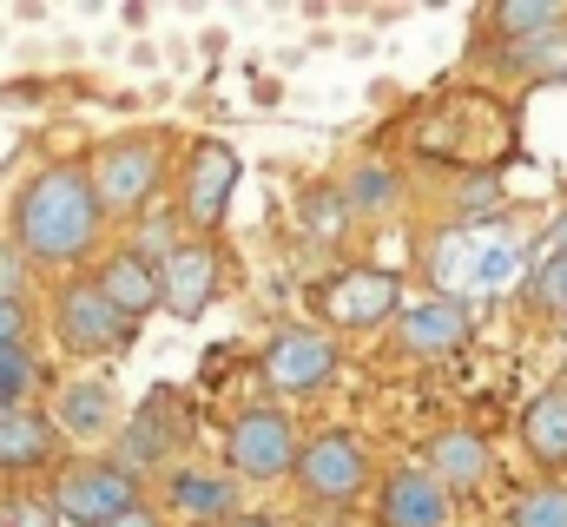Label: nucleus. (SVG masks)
Wrapping results in <instances>:
<instances>
[{
    "label": "nucleus",
    "mask_w": 567,
    "mask_h": 527,
    "mask_svg": "<svg viewBox=\"0 0 567 527\" xmlns=\"http://www.w3.org/2000/svg\"><path fill=\"white\" fill-rule=\"evenodd\" d=\"M13 238L20 251L40 264H73L93 251L100 238V198H93V178L86 165H47L20 185L13 198Z\"/></svg>",
    "instance_id": "obj_1"
},
{
    "label": "nucleus",
    "mask_w": 567,
    "mask_h": 527,
    "mask_svg": "<svg viewBox=\"0 0 567 527\" xmlns=\"http://www.w3.org/2000/svg\"><path fill=\"white\" fill-rule=\"evenodd\" d=\"M86 178H93L100 218H106V211L133 218V211L152 205V192H158V178H165V138H158V132H126V138L100 145V158H93Z\"/></svg>",
    "instance_id": "obj_2"
},
{
    "label": "nucleus",
    "mask_w": 567,
    "mask_h": 527,
    "mask_svg": "<svg viewBox=\"0 0 567 527\" xmlns=\"http://www.w3.org/2000/svg\"><path fill=\"white\" fill-rule=\"evenodd\" d=\"M126 508H140V475H126L120 462H80L53 482V515L66 527H106Z\"/></svg>",
    "instance_id": "obj_3"
},
{
    "label": "nucleus",
    "mask_w": 567,
    "mask_h": 527,
    "mask_svg": "<svg viewBox=\"0 0 567 527\" xmlns=\"http://www.w3.org/2000/svg\"><path fill=\"white\" fill-rule=\"evenodd\" d=\"M225 468L238 482H278L297 468V428L278 409H245L225 435Z\"/></svg>",
    "instance_id": "obj_4"
},
{
    "label": "nucleus",
    "mask_w": 567,
    "mask_h": 527,
    "mask_svg": "<svg viewBox=\"0 0 567 527\" xmlns=\"http://www.w3.org/2000/svg\"><path fill=\"white\" fill-rule=\"evenodd\" d=\"M238 178H245L238 152H231L225 138H198V145H192V158H185L178 218H185L192 231H218V225H225V211H231V192H238Z\"/></svg>",
    "instance_id": "obj_5"
},
{
    "label": "nucleus",
    "mask_w": 567,
    "mask_h": 527,
    "mask_svg": "<svg viewBox=\"0 0 567 527\" xmlns=\"http://www.w3.org/2000/svg\"><path fill=\"white\" fill-rule=\"evenodd\" d=\"M53 330L73 356H106V350H126L133 343V323L100 297V283H66L53 297Z\"/></svg>",
    "instance_id": "obj_6"
},
{
    "label": "nucleus",
    "mask_w": 567,
    "mask_h": 527,
    "mask_svg": "<svg viewBox=\"0 0 567 527\" xmlns=\"http://www.w3.org/2000/svg\"><path fill=\"white\" fill-rule=\"evenodd\" d=\"M363 442L357 435H317L310 448H297V488L310 495V502H350V495H363Z\"/></svg>",
    "instance_id": "obj_7"
},
{
    "label": "nucleus",
    "mask_w": 567,
    "mask_h": 527,
    "mask_svg": "<svg viewBox=\"0 0 567 527\" xmlns=\"http://www.w3.org/2000/svg\"><path fill=\"white\" fill-rule=\"evenodd\" d=\"M337 376V343L323 330H278L265 343V383L278 395H310Z\"/></svg>",
    "instance_id": "obj_8"
},
{
    "label": "nucleus",
    "mask_w": 567,
    "mask_h": 527,
    "mask_svg": "<svg viewBox=\"0 0 567 527\" xmlns=\"http://www.w3.org/2000/svg\"><path fill=\"white\" fill-rule=\"evenodd\" d=\"M323 310L337 330H377L403 310V283H396V270H343L323 290Z\"/></svg>",
    "instance_id": "obj_9"
},
{
    "label": "nucleus",
    "mask_w": 567,
    "mask_h": 527,
    "mask_svg": "<svg viewBox=\"0 0 567 527\" xmlns=\"http://www.w3.org/2000/svg\"><path fill=\"white\" fill-rule=\"evenodd\" d=\"M158 297H165V310L172 317H205V303L218 297V251L212 245H198V238H185L172 258L158 264Z\"/></svg>",
    "instance_id": "obj_10"
},
{
    "label": "nucleus",
    "mask_w": 567,
    "mask_h": 527,
    "mask_svg": "<svg viewBox=\"0 0 567 527\" xmlns=\"http://www.w3.org/2000/svg\"><path fill=\"white\" fill-rule=\"evenodd\" d=\"M468 337V303L462 297H423V303H403L396 310V343L410 356H442Z\"/></svg>",
    "instance_id": "obj_11"
},
{
    "label": "nucleus",
    "mask_w": 567,
    "mask_h": 527,
    "mask_svg": "<svg viewBox=\"0 0 567 527\" xmlns=\"http://www.w3.org/2000/svg\"><path fill=\"white\" fill-rule=\"evenodd\" d=\"M423 468L442 482V495H449V488H455V495H482V488H488V475H495V455H488V442H482V435L449 428V435H435V442H429Z\"/></svg>",
    "instance_id": "obj_12"
},
{
    "label": "nucleus",
    "mask_w": 567,
    "mask_h": 527,
    "mask_svg": "<svg viewBox=\"0 0 567 527\" xmlns=\"http://www.w3.org/2000/svg\"><path fill=\"white\" fill-rule=\"evenodd\" d=\"M383 527H449V495L429 468H396L383 482Z\"/></svg>",
    "instance_id": "obj_13"
},
{
    "label": "nucleus",
    "mask_w": 567,
    "mask_h": 527,
    "mask_svg": "<svg viewBox=\"0 0 567 527\" xmlns=\"http://www.w3.org/2000/svg\"><path fill=\"white\" fill-rule=\"evenodd\" d=\"M100 297L126 317V323H140V317H152V310H165V297H158V270L145 258H133V251H120V258L100 264Z\"/></svg>",
    "instance_id": "obj_14"
},
{
    "label": "nucleus",
    "mask_w": 567,
    "mask_h": 527,
    "mask_svg": "<svg viewBox=\"0 0 567 527\" xmlns=\"http://www.w3.org/2000/svg\"><path fill=\"white\" fill-rule=\"evenodd\" d=\"M113 415H120V402L106 383H66L60 402H53V422L73 435V442H100L106 428H113Z\"/></svg>",
    "instance_id": "obj_15"
},
{
    "label": "nucleus",
    "mask_w": 567,
    "mask_h": 527,
    "mask_svg": "<svg viewBox=\"0 0 567 527\" xmlns=\"http://www.w3.org/2000/svg\"><path fill=\"white\" fill-rule=\"evenodd\" d=\"M53 422L33 409H0V468H47Z\"/></svg>",
    "instance_id": "obj_16"
},
{
    "label": "nucleus",
    "mask_w": 567,
    "mask_h": 527,
    "mask_svg": "<svg viewBox=\"0 0 567 527\" xmlns=\"http://www.w3.org/2000/svg\"><path fill=\"white\" fill-rule=\"evenodd\" d=\"M522 442L535 462H567V390H542L528 409H522Z\"/></svg>",
    "instance_id": "obj_17"
},
{
    "label": "nucleus",
    "mask_w": 567,
    "mask_h": 527,
    "mask_svg": "<svg viewBox=\"0 0 567 527\" xmlns=\"http://www.w3.org/2000/svg\"><path fill=\"white\" fill-rule=\"evenodd\" d=\"M172 448V390H152L140 402V415H133V428H126V448H120V468L133 475L140 462H158Z\"/></svg>",
    "instance_id": "obj_18"
},
{
    "label": "nucleus",
    "mask_w": 567,
    "mask_h": 527,
    "mask_svg": "<svg viewBox=\"0 0 567 527\" xmlns=\"http://www.w3.org/2000/svg\"><path fill=\"white\" fill-rule=\"evenodd\" d=\"M396 192H403V178H396L383 158H363V165H350V172H343V185H337V198H343V211H350V218L390 211V205H396Z\"/></svg>",
    "instance_id": "obj_19"
},
{
    "label": "nucleus",
    "mask_w": 567,
    "mask_h": 527,
    "mask_svg": "<svg viewBox=\"0 0 567 527\" xmlns=\"http://www.w3.org/2000/svg\"><path fill=\"white\" fill-rule=\"evenodd\" d=\"M231 482L225 475H205V468H178L172 475V508L185 515V521H225L231 515Z\"/></svg>",
    "instance_id": "obj_20"
},
{
    "label": "nucleus",
    "mask_w": 567,
    "mask_h": 527,
    "mask_svg": "<svg viewBox=\"0 0 567 527\" xmlns=\"http://www.w3.org/2000/svg\"><path fill=\"white\" fill-rule=\"evenodd\" d=\"M508 66H515L522 80H567V20L548 27V33H535V40H522V46L508 53Z\"/></svg>",
    "instance_id": "obj_21"
},
{
    "label": "nucleus",
    "mask_w": 567,
    "mask_h": 527,
    "mask_svg": "<svg viewBox=\"0 0 567 527\" xmlns=\"http://www.w3.org/2000/svg\"><path fill=\"white\" fill-rule=\"evenodd\" d=\"M567 13L561 7H548V0H502L495 7V27L508 33V46H522V40H535V33H548V27H561Z\"/></svg>",
    "instance_id": "obj_22"
},
{
    "label": "nucleus",
    "mask_w": 567,
    "mask_h": 527,
    "mask_svg": "<svg viewBox=\"0 0 567 527\" xmlns=\"http://www.w3.org/2000/svg\"><path fill=\"white\" fill-rule=\"evenodd\" d=\"M508 527H567V488H528L508 502Z\"/></svg>",
    "instance_id": "obj_23"
},
{
    "label": "nucleus",
    "mask_w": 567,
    "mask_h": 527,
    "mask_svg": "<svg viewBox=\"0 0 567 527\" xmlns=\"http://www.w3.org/2000/svg\"><path fill=\"white\" fill-rule=\"evenodd\" d=\"M297 225H303L310 238H343L350 211H343V198H337L330 185H317V192H303V205H297Z\"/></svg>",
    "instance_id": "obj_24"
},
{
    "label": "nucleus",
    "mask_w": 567,
    "mask_h": 527,
    "mask_svg": "<svg viewBox=\"0 0 567 527\" xmlns=\"http://www.w3.org/2000/svg\"><path fill=\"white\" fill-rule=\"evenodd\" d=\"M40 383V370H33V356L27 350H7L0 343V409H27V390Z\"/></svg>",
    "instance_id": "obj_25"
},
{
    "label": "nucleus",
    "mask_w": 567,
    "mask_h": 527,
    "mask_svg": "<svg viewBox=\"0 0 567 527\" xmlns=\"http://www.w3.org/2000/svg\"><path fill=\"white\" fill-rule=\"evenodd\" d=\"M535 303L542 310H555V317H567V251H555V258H542L535 264Z\"/></svg>",
    "instance_id": "obj_26"
},
{
    "label": "nucleus",
    "mask_w": 567,
    "mask_h": 527,
    "mask_svg": "<svg viewBox=\"0 0 567 527\" xmlns=\"http://www.w3.org/2000/svg\"><path fill=\"white\" fill-rule=\"evenodd\" d=\"M178 245H185V238H178V225H172V218H145V225H140V245H133V258H145L152 270H158V264L172 258Z\"/></svg>",
    "instance_id": "obj_27"
},
{
    "label": "nucleus",
    "mask_w": 567,
    "mask_h": 527,
    "mask_svg": "<svg viewBox=\"0 0 567 527\" xmlns=\"http://www.w3.org/2000/svg\"><path fill=\"white\" fill-rule=\"evenodd\" d=\"M27 330H33L27 303H20V297H0V343H7V350H27Z\"/></svg>",
    "instance_id": "obj_28"
},
{
    "label": "nucleus",
    "mask_w": 567,
    "mask_h": 527,
    "mask_svg": "<svg viewBox=\"0 0 567 527\" xmlns=\"http://www.w3.org/2000/svg\"><path fill=\"white\" fill-rule=\"evenodd\" d=\"M495 178H475V185H462V218H482V211H495Z\"/></svg>",
    "instance_id": "obj_29"
},
{
    "label": "nucleus",
    "mask_w": 567,
    "mask_h": 527,
    "mask_svg": "<svg viewBox=\"0 0 567 527\" xmlns=\"http://www.w3.org/2000/svg\"><path fill=\"white\" fill-rule=\"evenodd\" d=\"M27 270H20V245H0V297H20Z\"/></svg>",
    "instance_id": "obj_30"
},
{
    "label": "nucleus",
    "mask_w": 567,
    "mask_h": 527,
    "mask_svg": "<svg viewBox=\"0 0 567 527\" xmlns=\"http://www.w3.org/2000/svg\"><path fill=\"white\" fill-rule=\"evenodd\" d=\"M0 527H53V521H47V508H33V502H7V508H0Z\"/></svg>",
    "instance_id": "obj_31"
},
{
    "label": "nucleus",
    "mask_w": 567,
    "mask_h": 527,
    "mask_svg": "<svg viewBox=\"0 0 567 527\" xmlns=\"http://www.w3.org/2000/svg\"><path fill=\"white\" fill-rule=\"evenodd\" d=\"M106 527H158V521H152L145 508H126V515H113V521H106Z\"/></svg>",
    "instance_id": "obj_32"
},
{
    "label": "nucleus",
    "mask_w": 567,
    "mask_h": 527,
    "mask_svg": "<svg viewBox=\"0 0 567 527\" xmlns=\"http://www.w3.org/2000/svg\"><path fill=\"white\" fill-rule=\"evenodd\" d=\"M555 251H567V211L555 218Z\"/></svg>",
    "instance_id": "obj_33"
},
{
    "label": "nucleus",
    "mask_w": 567,
    "mask_h": 527,
    "mask_svg": "<svg viewBox=\"0 0 567 527\" xmlns=\"http://www.w3.org/2000/svg\"><path fill=\"white\" fill-rule=\"evenodd\" d=\"M238 527H278V521H238Z\"/></svg>",
    "instance_id": "obj_34"
}]
</instances>
